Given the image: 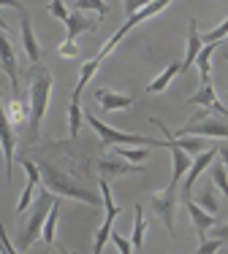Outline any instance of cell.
<instances>
[{
  "label": "cell",
  "instance_id": "36",
  "mask_svg": "<svg viewBox=\"0 0 228 254\" xmlns=\"http://www.w3.org/2000/svg\"><path fill=\"white\" fill-rule=\"evenodd\" d=\"M57 54H60V57H79V46H76V44H68V41H63V44L57 46Z\"/></svg>",
  "mask_w": 228,
  "mask_h": 254
},
{
  "label": "cell",
  "instance_id": "27",
  "mask_svg": "<svg viewBox=\"0 0 228 254\" xmlns=\"http://www.w3.org/2000/svg\"><path fill=\"white\" fill-rule=\"evenodd\" d=\"M149 152L152 149H114V154L119 157V160H125V162H130V165H141L144 160L149 157Z\"/></svg>",
  "mask_w": 228,
  "mask_h": 254
},
{
  "label": "cell",
  "instance_id": "6",
  "mask_svg": "<svg viewBox=\"0 0 228 254\" xmlns=\"http://www.w3.org/2000/svg\"><path fill=\"white\" fill-rule=\"evenodd\" d=\"M98 187H101V200H104V205H106V216H104V225H101L98 235H95L93 254H104L106 241H109V238H112V233H114V222H117L119 211H122L117 203H114V197H112V187H109V181H106V179H98Z\"/></svg>",
  "mask_w": 228,
  "mask_h": 254
},
{
  "label": "cell",
  "instance_id": "33",
  "mask_svg": "<svg viewBox=\"0 0 228 254\" xmlns=\"http://www.w3.org/2000/svg\"><path fill=\"white\" fill-rule=\"evenodd\" d=\"M223 246H226V244H223L220 238H204L196 254H218L220 249H223Z\"/></svg>",
  "mask_w": 228,
  "mask_h": 254
},
{
  "label": "cell",
  "instance_id": "38",
  "mask_svg": "<svg viewBox=\"0 0 228 254\" xmlns=\"http://www.w3.org/2000/svg\"><path fill=\"white\" fill-rule=\"evenodd\" d=\"M144 5H147V3H136V0H128V3H125V11H128V16H130V14H136V11H141Z\"/></svg>",
  "mask_w": 228,
  "mask_h": 254
},
{
  "label": "cell",
  "instance_id": "2",
  "mask_svg": "<svg viewBox=\"0 0 228 254\" xmlns=\"http://www.w3.org/2000/svg\"><path fill=\"white\" fill-rule=\"evenodd\" d=\"M35 165H38V171H41V181L46 184V190H52L55 195L71 197V200H79V203H87V205H101V197L95 195L93 190H85V187H79L68 176H63L60 168H55L52 162H35Z\"/></svg>",
  "mask_w": 228,
  "mask_h": 254
},
{
  "label": "cell",
  "instance_id": "18",
  "mask_svg": "<svg viewBox=\"0 0 228 254\" xmlns=\"http://www.w3.org/2000/svg\"><path fill=\"white\" fill-rule=\"evenodd\" d=\"M182 73V63H177V60H174V63H169L166 65V70H160L158 76L152 78V81L147 84V92L149 95H155V92H163L166 87H169V84L174 81V76H179Z\"/></svg>",
  "mask_w": 228,
  "mask_h": 254
},
{
  "label": "cell",
  "instance_id": "5",
  "mask_svg": "<svg viewBox=\"0 0 228 254\" xmlns=\"http://www.w3.org/2000/svg\"><path fill=\"white\" fill-rule=\"evenodd\" d=\"M163 8H169V0H155V3H147L141 11H136V14H130L128 19H125V25H122V27H117V33H114L112 38L104 44V49H101L98 54H95V60L101 63V60H104L106 54H112L114 49H117V44H119V41H122L125 35H128V33H130V30H133L136 25H141L144 19H149V16H155V14H160Z\"/></svg>",
  "mask_w": 228,
  "mask_h": 254
},
{
  "label": "cell",
  "instance_id": "39",
  "mask_svg": "<svg viewBox=\"0 0 228 254\" xmlns=\"http://www.w3.org/2000/svg\"><path fill=\"white\" fill-rule=\"evenodd\" d=\"M218 154L223 157V165H226V171H228V146H218Z\"/></svg>",
  "mask_w": 228,
  "mask_h": 254
},
{
  "label": "cell",
  "instance_id": "30",
  "mask_svg": "<svg viewBox=\"0 0 228 254\" xmlns=\"http://www.w3.org/2000/svg\"><path fill=\"white\" fill-rule=\"evenodd\" d=\"M199 205L207 214H212V216H218V211H220V205H218V197H215V190L212 187H204V192H201V197H199Z\"/></svg>",
  "mask_w": 228,
  "mask_h": 254
},
{
  "label": "cell",
  "instance_id": "34",
  "mask_svg": "<svg viewBox=\"0 0 228 254\" xmlns=\"http://www.w3.org/2000/svg\"><path fill=\"white\" fill-rule=\"evenodd\" d=\"M49 14L55 16V19L65 22V19L71 16V11H68V5H65L63 0H52V3H49Z\"/></svg>",
  "mask_w": 228,
  "mask_h": 254
},
{
  "label": "cell",
  "instance_id": "23",
  "mask_svg": "<svg viewBox=\"0 0 228 254\" xmlns=\"http://www.w3.org/2000/svg\"><path fill=\"white\" fill-rule=\"evenodd\" d=\"M98 60H87V63L85 65H82V73H79V81H76V87H74V92H71V100H74V103H79V98H82V92H85V87H87V84H90V78H93L95 76V70H98Z\"/></svg>",
  "mask_w": 228,
  "mask_h": 254
},
{
  "label": "cell",
  "instance_id": "20",
  "mask_svg": "<svg viewBox=\"0 0 228 254\" xmlns=\"http://www.w3.org/2000/svg\"><path fill=\"white\" fill-rule=\"evenodd\" d=\"M5 117H8V122L14 127L27 125L30 122V103H25L22 98H14L8 106H5Z\"/></svg>",
  "mask_w": 228,
  "mask_h": 254
},
{
  "label": "cell",
  "instance_id": "40",
  "mask_svg": "<svg viewBox=\"0 0 228 254\" xmlns=\"http://www.w3.org/2000/svg\"><path fill=\"white\" fill-rule=\"evenodd\" d=\"M212 108H215V111H218V114H223V117L228 119V108H226V106H220V103H215Z\"/></svg>",
  "mask_w": 228,
  "mask_h": 254
},
{
  "label": "cell",
  "instance_id": "9",
  "mask_svg": "<svg viewBox=\"0 0 228 254\" xmlns=\"http://www.w3.org/2000/svg\"><path fill=\"white\" fill-rule=\"evenodd\" d=\"M14 146H16L14 125L8 122V117H5V106H3V100H0V149H3L5 179H8V181H11V165H14Z\"/></svg>",
  "mask_w": 228,
  "mask_h": 254
},
{
  "label": "cell",
  "instance_id": "29",
  "mask_svg": "<svg viewBox=\"0 0 228 254\" xmlns=\"http://www.w3.org/2000/svg\"><path fill=\"white\" fill-rule=\"evenodd\" d=\"M209 176H212V184L228 197V171H226V165L212 162V165H209Z\"/></svg>",
  "mask_w": 228,
  "mask_h": 254
},
{
  "label": "cell",
  "instance_id": "44",
  "mask_svg": "<svg viewBox=\"0 0 228 254\" xmlns=\"http://www.w3.org/2000/svg\"><path fill=\"white\" fill-rule=\"evenodd\" d=\"M65 254H76V252H65Z\"/></svg>",
  "mask_w": 228,
  "mask_h": 254
},
{
  "label": "cell",
  "instance_id": "24",
  "mask_svg": "<svg viewBox=\"0 0 228 254\" xmlns=\"http://www.w3.org/2000/svg\"><path fill=\"white\" fill-rule=\"evenodd\" d=\"M57 219H60V197L55 200V205H52L49 216H46V222H44V230H41V238H44V244H46V246H52V244H55Z\"/></svg>",
  "mask_w": 228,
  "mask_h": 254
},
{
  "label": "cell",
  "instance_id": "43",
  "mask_svg": "<svg viewBox=\"0 0 228 254\" xmlns=\"http://www.w3.org/2000/svg\"><path fill=\"white\" fill-rule=\"evenodd\" d=\"M223 60H226V63H228V52H223Z\"/></svg>",
  "mask_w": 228,
  "mask_h": 254
},
{
  "label": "cell",
  "instance_id": "1",
  "mask_svg": "<svg viewBox=\"0 0 228 254\" xmlns=\"http://www.w3.org/2000/svg\"><path fill=\"white\" fill-rule=\"evenodd\" d=\"M49 95H52V73L41 65L30 70V138H38V127L44 122V114L49 108Z\"/></svg>",
  "mask_w": 228,
  "mask_h": 254
},
{
  "label": "cell",
  "instance_id": "41",
  "mask_svg": "<svg viewBox=\"0 0 228 254\" xmlns=\"http://www.w3.org/2000/svg\"><path fill=\"white\" fill-rule=\"evenodd\" d=\"M0 30H3V33H8V25H5V19H3V16H0Z\"/></svg>",
  "mask_w": 228,
  "mask_h": 254
},
{
  "label": "cell",
  "instance_id": "16",
  "mask_svg": "<svg viewBox=\"0 0 228 254\" xmlns=\"http://www.w3.org/2000/svg\"><path fill=\"white\" fill-rule=\"evenodd\" d=\"M201 49H204V41L199 35V25H196V19H190V25H188V49H185V60H182V73H188V70L196 65V57L201 54Z\"/></svg>",
  "mask_w": 228,
  "mask_h": 254
},
{
  "label": "cell",
  "instance_id": "22",
  "mask_svg": "<svg viewBox=\"0 0 228 254\" xmlns=\"http://www.w3.org/2000/svg\"><path fill=\"white\" fill-rule=\"evenodd\" d=\"M144 233H147V219H144L141 203H136V208H133V233H130V246H133V252H139L144 246Z\"/></svg>",
  "mask_w": 228,
  "mask_h": 254
},
{
  "label": "cell",
  "instance_id": "17",
  "mask_svg": "<svg viewBox=\"0 0 228 254\" xmlns=\"http://www.w3.org/2000/svg\"><path fill=\"white\" fill-rule=\"evenodd\" d=\"M95 100L101 103L104 111H125V108L133 106V98H130V95H119V92H112V89H98V92H95Z\"/></svg>",
  "mask_w": 228,
  "mask_h": 254
},
{
  "label": "cell",
  "instance_id": "8",
  "mask_svg": "<svg viewBox=\"0 0 228 254\" xmlns=\"http://www.w3.org/2000/svg\"><path fill=\"white\" fill-rule=\"evenodd\" d=\"M0 65H3L5 76H8L11 81V92H14V98H19V68H16V52L14 46H11L8 35L0 30Z\"/></svg>",
  "mask_w": 228,
  "mask_h": 254
},
{
  "label": "cell",
  "instance_id": "12",
  "mask_svg": "<svg viewBox=\"0 0 228 254\" xmlns=\"http://www.w3.org/2000/svg\"><path fill=\"white\" fill-rule=\"evenodd\" d=\"M22 168H25V173H27V184H25V190H22L19 203H16V214H22V211L30 208V203H33V192H35V187L41 184V171H38V165H35L33 160H22Z\"/></svg>",
  "mask_w": 228,
  "mask_h": 254
},
{
  "label": "cell",
  "instance_id": "15",
  "mask_svg": "<svg viewBox=\"0 0 228 254\" xmlns=\"http://www.w3.org/2000/svg\"><path fill=\"white\" fill-rule=\"evenodd\" d=\"M65 27H68L65 41H68V44H76V38H79L82 33H93V30L98 27V19H90V16L79 14V11H71V16L65 19Z\"/></svg>",
  "mask_w": 228,
  "mask_h": 254
},
{
  "label": "cell",
  "instance_id": "31",
  "mask_svg": "<svg viewBox=\"0 0 228 254\" xmlns=\"http://www.w3.org/2000/svg\"><path fill=\"white\" fill-rule=\"evenodd\" d=\"M71 5H74L79 14H85V11H98L101 19L106 16V3H104V0H74Z\"/></svg>",
  "mask_w": 228,
  "mask_h": 254
},
{
  "label": "cell",
  "instance_id": "10",
  "mask_svg": "<svg viewBox=\"0 0 228 254\" xmlns=\"http://www.w3.org/2000/svg\"><path fill=\"white\" fill-rule=\"evenodd\" d=\"M215 157H218V146L207 149L204 154H199V157L193 160V165H190L188 176H185V184H182V190H179V195H182V203L193 200V197H190V190H193V184L199 181V176L204 173V168H209V165L215 162Z\"/></svg>",
  "mask_w": 228,
  "mask_h": 254
},
{
  "label": "cell",
  "instance_id": "28",
  "mask_svg": "<svg viewBox=\"0 0 228 254\" xmlns=\"http://www.w3.org/2000/svg\"><path fill=\"white\" fill-rule=\"evenodd\" d=\"M188 103H193V106H207V108H212L215 103H218V95H215V87L209 84V87H201L196 95H190Z\"/></svg>",
  "mask_w": 228,
  "mask_h": 254
},
{
  "label": "cell",
  "instance_id": "26",
  "mask_svg": "<svg viewBox=\"0 0 228 254\" xmlns=\"http://www.w3.org/2000/svg\"><path fill=\"white\" fill-rule=\"evenodd\" d=\"M82 119H85L82 103H74V100H71V103H68V132H71V138L79 135V130H82Z\"/></svg>",
  "mask_w": 228,
  "mask_h": 254
},
{
  "label": "cell",
  "instance_id": "14",
  "mask_svg": "<svg viewBox=\"0 0 228 254\" xmlns=\"http://www.w3.org/2000/svg\"><path fill=\"white\" fill-rule=\"evenodd\" d=\"M174 208H177V195H169V192L152 195V211L163 219V225L171 235H174Z\"/></svg>",
  "mask_w": 228,
  "mask_h": 254
},
{
  "label": "cell",
  "instance_id": "7",
  "mask_svg": "<svg viewBox=\"0 0 228 254\" xmlns=\"http://www.w3.org/2000/svg\"><path fill=\"white\" fill-rule=\"evenodd\" d=\"M188 135H199V138H228V122H223V119H199V122L185 125L174 138H188Z\"/></svg>",
  "mask_w": 228,
  "mask_h": 254
},
{
  "label": "cell",
  "instance_id": "35",
  "mask_svg": "<svg viewBox=\"0 0 228 254\" xmlns=\"http://www.w3.org/2000/svg\"><path fill=\"white\" fill-rule=\"evenodd\" d=\"M112 244L119 249V254H133V246H130V241L122 238L119 233H112Z\"/></svg>",
  "mask_w": 228,
  "mask_h": 254
},
{
  "label": "cell",
  "instance_id": "4",
  "mask_svg": "<svg viewBox=\"0 0 228 254\" xmlns=\"http://www.w3.org/2000/svg\"><path fill=\"white\" fill-rule=\"evenodd\" d=\"M55 200H57V197L52 195L49 190H41V192H38L35 205H33V214H30V219H27L25 230H22L19 241H16V249H19V252H30V246H33L35 241L41 238V230H44V222H46V216H49V211H52V205H55Z\"/></svg>",
  "mask_w": 228,
  "mask_h": 254
},
{
  "label": "cell",
  "instance_id": "25",
  "mask_svg": "<svg viewBox=\"0 0 228 254\" xmlns=\"http://www.w3.org/2000/svg\"><path fill=\"white\" fill-rule=\"evenodd\" d=\"M171 135H174V132H171ZM174 141H177V146L182 149L185 154H190V157H193V154L199 157V154L207 152V149H212L204 138H174Z\"/></svg>",
  "mask_w": 228,
  "mask_h": 254
},
{
  "label": "cell",
  "instance_id": "3",
  "mask_svg": "<svg viewBox=\"0 0 228 254\" xmlns=\"http://www.w3.org/2000/svg\"><path fill=\"white\" fill-rule=\"evenodd\" d=\"M85 122L93 125V130L98 132L101 146H122V143H130V146H144V149L166 146V141H158V138L139 135V132H119V130H114V127H109L106 122H101L93 111H85Z\"/></svg>",
  "mask_w": 228,
  "mask_h": 254
},
{
  "label": "cell",
  "instance_id": "32",
  "mask_svg": "<svg viewBox=\"0 0 228 254\" xmlns=\"http://www.w3.org/2000/svg\"><path fill=\"white\" fill-rule=\"evenodd\" d=\"M223 38H228V19H226V22H220V25L215 27V30H209V33H204V35H201L204 46H207V44H220Z\"/></svg>",
  "mask_w": 228,
  "mask_h": 254
},
{
  "label": "cell",
  "instance_id": "13",
  "mask_svg": "<svg viewBox=\"0 0 228 254\" xmlns=\"http://www.w3.org/2000/svg\"><path fill=\"white\" fill-rule=\"evenodd\" d=\"M185 208H188V214H190V222H193V227H196V235H199V238L204 241V238H207L209 230L218 225V216L207 214V211H204L199 203H193V200L185 203Z\"/></svg>",
  "mask_w": 228,
  "mask_h": 254
},
{
  "label": "cell",
  "instance_id": "11",
  "mask_svg": "<svg viewBox=\"0 0 228 254\" xmlns=\"http://www.w3.org/2000/svg\"><path fill=\"white\" fill-rule=\"evenodd\" d=\"M11 8L19 11V22H22V46H25L27 57L33 65L41 63V49H38V41H35V33H33V25H30V14L25 8H22V3H16V0H11Z\"/></svg>",
  "mask_w": 228,
  "mask_h": 254
},
{
  "label": "cell",
  "instance_id": "37",
  "mask_svg": "<svg viewBox=\"0 0 228 254\" xmlns=\"http://www.w3.org/2000/svg\"><path fill=\"white\" fill-rule=\"evenodd\" d=\"M212 238H220L223 244H228V225H218V227H212Z\"/></svg>",
  "mask_w": 228,
  "mask_h": 254
},
{
  "label": "cell",
  "instance_id": "42",
  "mask_svg": "<svg viewBox=\"0 0 228 254\" xmlns=\"http://www.w3.org/2000/svg\"><path fill=\"white\" fill-rule=\"evenodd\" d=\"M33 254H49V246H44V249H35Z\"/></svg>",
  "mask_w": 228,
  "mask_h": 254
},
{
  "label": "cell",
  "instance_id": "19",
  "mask_svg": "<svg viewBox=\"0 0 228 254\" xmlns=\"http://www.w3.org/2000/svg\"><path fill=\"white\" fill-rule=\"evenodd\" d=\"M215 49H218V44H207L201 49V54L196 57V65H199V78H201V87H209L212 84V54H215Z\"/></svg>",
  "mask_w": 228,
  "mask_h": 254
},
{
  "label": "cell",
  "instance_id": "21",
  "mask_svg": "<svg viewBox=\"0 0 228 254\" xmlns=\"http://www.w3.org/2000/svg\"><path fill=\"white\" fill-rule=\"evenodd\" d=\"M101 179L106 176H125V173H141L139 165H130V162H117V160H101L98 162Z\"/></svg>",
  "mask_w": 228,
  "mask_h": 254
}]
</instances>
